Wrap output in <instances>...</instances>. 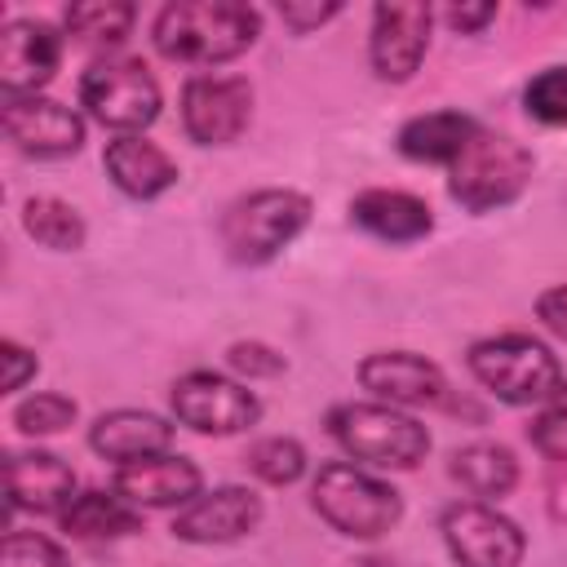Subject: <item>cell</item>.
I'll list each match as a JSON object with an SVG mask.
<instances>
[{"label": "cell", "mask_w": 567, "mask_h": 567, "mask_svg": "<svg viewBox=\"0 0 567 567\" xmlns=\"http://www.w3.org/2000/svg\"><path fill=\"white\" fill-rule=\"evenodd\" d=\"M257 35H261V13L239 0H177L164 4L151 27V40L164 58L195 66L230 62L244 49H252Z\"/></svg>", "instance_id": "obj_1"}, {"label": "cell", "mask_w": 567, "mask_h": 567, "mask_svg": "<svg viewBox=\"0 0 567 567\" xmlns=\"http://www.w3.org/2000/svg\"><path fill=\"white\" fill-rule=\"evenodd\" d=\"M310 501L328 527H337L350 540H377L403 518V501L390 483L363 474L359 465L332 461L315 474Z\"/></svg>", "instance_id": "obj_2"}, {"label": "cell", "mask_w": 567, "mask_h": 567, "mask_svg": "<svg viewBox=\"0 0 567 567\" xmlns=\"http://www.w3.org/2000/svg\"><path fill=\"white\" fill-rule=\"evenodd\" d=\"M447 168H452V182H447L452 199H461L470 213H487L523 195L532 177V155L505 133L474 128V137L461 146V155Z\"/></svg>", "instance_id": "obj_3"}, {"label": "cell", "mask_w": 567, "mask_h": 567, "mask_svg": "<svg viewBox=\"0 0 567 567\" xmlns=\"http://www.w3.org/2000/svg\"><path fill=\"white\" fill-rule=\"evenodd\" d=\"M470 372L478 377V385H487L501 403H514V408L545 403L563 385L558 359L540 341L518 337V332L474 341L470 346Z\"/></svg>", "instance_id": "obj_4"}, {"label": "cell", "mask_w": 567, "mask_h": 567, "mask_svg": "<svg viewBox=\"0 0 567 567\" xmlns=\"http://www.w3.org/2000/svg\"><path fill=\"white\" fill-rule=\"evenodd\" d=\"M328 430L359 465H377V470H412L430 452L425 425H416L412 416L385 403H341L328 416Z\"/></svg>", "instance_id": "obj_5"}, {"label": "cell", "mask_w": 567, "mask_h": 567, "mask_svg": "<svg viewBox=\"0 0 567 567\" xmlns=\"http://www.w3.org/2000/svg\"><path fill=\"white\" fill-rule=\"evenodd\" d=\"M306 221H310V199L306 195H297V190H257V195L230 204V213L221 221V244L235 261L261 266L279 248H288L301 235Z\"/></svg>", "instance_id": "obj_6"}, {"label": "cell", "mask_w": 567, "mask_h": 567, "mask_svg": "<svg viewBox=\"0 0 567 567\" xmlns=\"http://www.w3.org/2000/svg\"><path fill=\"white\" fill-rule=\"evenodd\" d=\"M80 102L89 115L106 128H120L124 137L155 124L159 115V84L137 58H102L80 80Z\"/></svg>", "instance_id": "obj_7"}, {"label": "cell", "mask_w": 567, "mask_h": 567, "mask_svg": "<svg viewBox=\"0 0 567 567\" xmlns=\"http://www.w3.org/2000/svg\"><path fill=\"white\" fill-rule=\"evenodd\" d=\"M443 545L456 567H518L523 563V532L514 518L496 514L483 501H456L439 518Z\"/></svg>", "instance_id": "obj_8"}, {"label": "cell", "mask_w": 567, "mask_h": 567, "mask_svg": "<svg viewBox=\"0 0 567 567\" xmlns=\"http://www.w3.org/2000/svg\"><path fill=\"white\" fill-rule=\"evenodd\" d=\"M173 412L199 434H239L261 416V403L239 381H226L217 372H186L173 385Z\"/></svg>", "instance_id": "obj_9"}, {"label": "cell", "mask_w": 567, "mask_h": 567, "mask_svg": "<svg viewBox=\"0 0 567 567\" xmlns=\"http://www.w3.org/2000/svg\"><path fill=\"white\" fill-rule=\"evenodd\" d=\"M252 89L235 75H195L182 89V124L199 146H226L244 133Z\"/></svg>", "instance_id": "obj_10"}, {"label": "cell", "mask_w": 567, "mask_h": 567, "mask_svg": "<svg viewBox=\"0 0 567 567\" xmlns=\"http://www.w3.org/2000/svg\"><path fill=\"white\" fill-rule=\"evenodd\" d=\"M4 137L35 159L75 155L84 142V120L53 97H4Z\"/></svg>", "instance_id": "obj_11"}, {"label": "cell", "mask_w": 567, "mask_h": 567, "mask_svg": "<svg viewBox=\"0 0 567 567\" xmlns=\"http://www.w3.org/2000/svg\"><path fill=\"white\" fill-rule=\"evenodd\" d=\"M430 4H377L372 9V71L381 80H412L430 44Z\"/></svg>", "instance_id": "obj_12"}, {"label": "cell", "mask_w": 567, "mask_h": 567, "mask_svg": "<svg viewBox=\"0 0 567 567\" xmlns=\"http://www.w3.org/2000/svg\"><path fill=\"white\" fill-rule=\"evenodd\" d=\"M261 523V496L248 487H217L208 496H195L177 518H173V536L190 540V545H230L239 536H248Z\"/></svg>", "instance_id": "obj_13"}, {"label": "cell", "mask_w": 567, "mask_h": 567, "mask_svg": "<svg viewBox=\"0 0 567 567\" xmlns=\"http://www.w3.org/2000/svg\"><path fill=\"white\" fill-rule=\"evenodd\" d=\"M62 62V40L44 22H9L0 35V84L4 97H31L53 80Z\"/></svg>", "instance_id": "obj_14"}, {"label": "cell", "mask_w": 567, "mask_h": 567, "mask_svg": "<svg viewBox=\"0 0 567 567\" xmlns=\"http://www.w3.org/2000/svg\"><path fill=\"white\" fill-rule=\"evenodd\" d=\"M359 381L363 390H372L377 399H385L390 408L403 403V408H416V403H443V372L412 354V350H381V354H368L359 363Z\"/></svg>", "instance_id": "obj_15"}, {"label": "cell", "mask_w": 567, "mask_h": 567, "mask_svg": "<svg viewBox=\"0 0 567 567\" xmlns=\"http://www.w3.org/2000/svg\"><path fill=\"white\" fill-rule=\"evenodd\" d=\"M9 509L62 514L75 501V470L53 452H13L4 461Z\"/></svg>", "instance_id": "obj_16"}, {"label": "cell", "mask_w": 567, "mask_h": 567, "mask_svg": "<svg viewBox=\"0 0 567 567\" xmlns=\"http://www.w3.org/2000/svg\"><path fill=\"white\" fill-rule=\"evenodd\" d=\"M115 492L128 505H146V509H168V505H190L199 496V470L186 456H146L133 465H120L115 474Z\"/></svg>", "instance_id": "obj_17"}, {"label": "cell", "mask_w": 567, "mask_h": 567, "mask_svg": "<svg viewBox=\"0 0 567 567\" xmlns=\"http://www.w3.org/2000/svg\"><path fill=\"white\" fill-rule=\"evenodd\" d=\"M89 443L97 456L106 461H120V465H133V461H146V456H159L168 452L173 443V425L155 412H137V408H115V412H102L89 430Z\"/></svg>", "instance_id": "obj_18"}, {"label": "cell", "mask_w": 567, "mask_h": 567, "mask_svg": "<svg viewBox=\"0 0 567 567\" xmlns=\"http://www.w3.org/2000/svg\"><path fill=\"white\" fill-rule=\"evenodd\" d=\"M102 164H106L111 182H115L128 199H155V195H164V190L177 182V164H173L155 142H146V137H137V133L115 137V142L106 146Z\"/></svg>", "instance_id": "obj_19"}, {"label": "cell", "mask_w": 567, "mask_h": 567, "mask_svg": "<svg viewBox=\"0 0 567 567\" xmlns=\"http://www.w3.org/2000/svg\"><path fill=\"white\" fill-rule=\"evenodd\" d=\"M354 221L385 239V244H412L421 235H430V208L416 199V195H403V190H363L354 204H350Z\"/></svg>", "instance_id": "obj_20"}, {"label": "cell", "mask_w": 567, "mask_h": 567, "mask_svg": "<svg viewBox=\"0 0 567 567\" xmlns=\"http://www.w3.org/2000/svg\"><path fill=\"white\" fill-rule=\"evenodd\" d=\"M474 120L461 111H430L403 124L399 133V151L408 159H425V164H452L461 155V146L474 137Z\"/></svg>", "instance_id": "obj_21"}, {"label": "cell", "mask_w": 567, "mask_h": 567, "mask_svg": "<svg viewBox=\"0 0 567 567\" xmlns=\"http://www.w3.org/2000/svg\"><path fill=\"white\" fill-rule=\"evenodd\" d=\"M142 514L120 492H75V501L62 509V527L80 540H111L137 532Z\"/></svg>", "instance_id": "obj_22"}, {"label": "cell", "mask_w": 567, "mask_h": 567, "mask_svg": "<svg viewBox=\"0 0 567 567\" xmlns=\"http://www.w3.org/2000/svg\"><path fill=\"white\" fill-rule=\"evenodd\" d=\"M452 478L465 492H474L483 501H496L518 483V461L501 443H470V447H461L452 456Z\"/></svg>", "instance_id": "obj_23"}, {"label": "cell", "mask_w": 567, "mask_h": 567, "mask_svg": "<svg viewBox=\"0 0 567 567\" xmlns=\"http://www.w3.org/2000/svg\"><path fill=\"white\" fill-rule=\"evenodd\" d=\"M22 230L53 252H75L84 244V217L53 195H35L22 204Z\"/></svg>", "instance_id": "obj_24"}, {"label": "cell", "mask_w": 567, "mask_h": 567, "mask_svg": "<svg viewBox=\"0 0 567 567\" xmlns=\"http://www.w3.org/2000/svg\"><path fill=\"white\" fill-rule=\"evenodd\" d=\"M66 27L80 44L89 49H111L128 35L133 27V4H120V0H84V4H71L66 9Z\"/></svg>", "instance_id": "obj_25"}, {"label": "cell", "mask_w": 567, "mask_h": 567, "mask_svg": "<svg viewBox=\"0 0 567 567\" xmlns=\"http://www.w3.org/2000/svg\"><path fill=\"white\" fill-rule=\"evenodd\" d=\"M248 470H252L261 483L288 487V483H297V478H301V470H306V452H301V443H297V439L275 434V439H261V443H252V447H248Z\"/></svg>", "instance_id": "obj_26"}, {"label": "cell", "mask_w": 567, "mask_h": 567, "mask_svg": "<svg viewBox=\"0 0 567 567\" xmlns=\"http://www.w3.org/2000/svg\"><path fill=\"white\" fill-rule=\"evenodd\" d=\"M75 421V403L66 394H31L13 408V425L22 434H58Z\"/></svg>", "instance_id": "obj_27"}, {"label": "cell", "mask_w": 567, "mask_h": 567, "mask_svg": "<svg viewBox=\"0 0 567 567\" xmlns=\"http://www.w3.org/2000/svg\"><path fill=\"white\" fill-rule=\"evenodd\" d=\"M523 102H527V115L532 120H540V124H567V66H545L527 84Z\"/></svg>", "instance_id": "obj_28"}, {"label": "cell", "mask_w": 567, "mask_h": 567, "mask_svg": "<svg viewBox=\"0 0 567 567\" xmlns=\"http://www.w3.org/2000/svg\"><path fill=\"white\" fill-rule=\"evenodd\" d=\"M532 443H536L540 456L567 465V385H558L540 403V416L532 421Z\"/></svg>", "instance_id": "obj_29"}, {"label": "cell", "mask_w": 567, "mask_h": 567, "mask_svg": "<svg viewBox=\"0 0 567 567\" xmlns=\"http://www.w3.org/2000/svg\"><path fill=\"white\" fill-rule=\"evenodd\" d=\"M0 567H66V554L40 532H9L0 549Z\"/></svg>", "instance_id": "obj_30"}, {"label": "cell", "mask_w": 567, "mask_h": 567, "mask_svg": "<svg viewBox=\"0 0 567 567\" xmlns=\"http://www.w3.org/2000/svg\"><path fill=\"white\" fill-rule=\"evenodd\" d=\"M226 363L235 372H244V377H275V372H284V354H275L261 341H235L226 350Z\"/></svg>", "instance_id": "obj_31"}, {"label": "cell", "mask_w": 567, "mask_h": 567, "mask_svg": "<svg viewBox=\"0 0 567 567\" xmlns=\"http://www.w3.org/2000/svg\"><path fill=\"white\" fill-rule=\"evenodd\" d=\"M0 363H4V390H22L27 377H35V354H27L18 341L0 346Z\"/></svg>", "instance_id": "obj_32"}, {"label": "cell", "mask_w": 567, "mask_h": 567, "mask_svg": "<svg viewBox=\"0 0 567 567\" xmlns=\"http://www.w3.org/2000/svg\"><path fill=\"white\" fill-rule=\"evenodd\" d=\"M536 315H540V323H545L554 337H563V341H567V284H558V288L540 292Z\"/></svg>", "instance_id": "obj_33"}, {"label": "cell", "mask_w": 567, "mask_h": 567, "mask_svg": "<svg viewBox=\"0 0 567 567\" xmlns=\"http://www.w3.org/2000/svg\"><path fill=\"white\" fill-rule=\"evenodd\" d=\"M337 13H341V4H279V18L292 31H310V27H319V22L337 18Z\"/></svg>", "instance_id": "obj_34"}, {"label": "cell", "mask_w": 567, "mask_h": 567, "mask_svg": "<svg viewBox=\"0 0 567 567\" xmlns=\"http://www.w3.org/2000/svg\"><path fill=\"white\" fill-rule=\"evenodd\" d=\"M492 18H496V4H452L447 9V22L456 31H483Z\"/></svg>", "instance_id": "obj_35"}, {"label": "cell", "mask_w": 567, "mask_h": 567, "mask_svg": "<svg viewBox=\"0 0 567 567\" xmlns=\"http://www.w3.org/2000/svg\"><path fill=\"white\" fill-rule=\"evenodd\" d=\"M549 514H554L558 523H567V470H558V474L549 478Z\"/></svg>", "instance_id": "obj_36"}]
</instances>
